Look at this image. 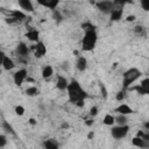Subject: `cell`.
I'll list each match as a JSON object with an SVG mask.
<instances>
[{
  "label": "cell",
  "mask_w": 149,
  "mask_h": 149,
  "mask_svg": "<svg viewBox=\"0 0 149 149\" xmlns=\"http://www.w3.org/2000/svg\"><path fill=\"white\" fill-rule=\"evenodd\" d=\"M93 137H94V132H93V130H91V132L87 134V139H88V140H92Z\"/></svg>",
  "instance_id": "cell-41"
},
{
  "label": "cell",
  "mask_w": 149,
  "mask_h": 149,
  "mask_svg": "<svg viewBox=\"0 0 149 149\" xmlns=\"http://www.w3.org/2000/svg\"><path fill=\"white\" fill-rule=\"evenodd\" d=\"M93 122H94V121H93L92 119H88V120H86V121H85V125H86V126H88V127H91V126L93 125Z\"/></svg>",
  "instance_id": "cell-39"
},
{
  "label": "cell",
  "mask_w": 149,
  "mask_h": 149,
  "mask_svg": "<svg viewBox=\"0 0 149 149\" xmlns=\"http://www.w3.org/2000/svg\"><path fill=\"white\" fill-rule=\"evenodd\" d=\"M15 114L19 115V116H22V115L24 114V107L21 106V105L16 106V107H15Z\"/></svg>",
  "instance_id": "cell-30"
},
{
  "label": "cell",
  "mask_w": 149,
  "mask_h": 149,
  "mask_svg": "<svg viewBox=\"0 0 149 149\" xmlns=\"http://www.w3.org/2000/svg\"><path fill=\"white\" fill-rule=\"evenodd\" d=\"M140 2H141L142 9L146 12H149V0H140Z\"/></svg>",
  "instance_id": "cell-32"
},
{
  "label": "cell",
  "mask_w": 149,
  "mask_h": 149,
  "mask_svg": "<svg viewBox=\"0 0 149 149\" xmlns=\"http://www.w3.org/2000/svg\"><path fill=\"white\" fill-rule=\"evenodd\" d=\"M76 68H77L78 71L84 72L87 69V59L84 56H79L77 58V62H76Z\"/></svg>",
  "instance_id": "cell-14"
},
{
  "label": "cell",
  "mask_w": 149,
  "mask_h": 149,
  "mask_svg": "<svg viewBox=\"0 0 149 149\" xmlns=\"http://www.w3.org/2000/svg\"><path fill=\"white\" fill-rule=\"evenodd\" d=\"M28 122H29L31 126H35V125L37 123V121H36V119H35V118H30V119L28 120Z\"/></svg>",
  "instance_id": "cell-38"
},
{
  "label": "cell",
  "mask_w": 149,
  "mask_h": 149,
  "mask_svg": "<svg viewBox=\"0 0 149 149\" xmlns=\"http://www.w3.org/2000/svg\"><path fill=\"white\" fill-rule=\"evenodd\" d=\"M7 144V136L6 134H1L0 135V148H5Z\"/></svg>",
  "instance_id": "cell-31"
},
{
  "label": "cell",
  "mask_w": 149,
  "mask_h": 149,
  "mask_svg": "<svg viewBox=\"0 0 149 149\" xmlns=\"http://www.w3.org/2000/svg\"><path fill=\"white\" fill-rule=\"evenodd\" d=\"M134 33L139 36H146V30L142 26H135L134 27Z\"/></svg>",
  "instance_id": "cell-27"
},
{
  "label": "cell",
  "mask_w": 149,
  "mask_h": 149,
  "mask_svg": "<svg viewBox=\"0 0 149 149\" xmlns=\"http://www.w3.org/2000/svg\"><path fill=\"white\" fill-rule=\"evenodd\" d=\"M132 143L134 147H137V148H148L149 147V141L143 137H140V136H134L132 140Z\"/></svg>",
  "instance_id": "cell-11"
},
{
  "label": "cell",
  "mask_w": 149,
  "mask_h": 149,
  "mask_svg": "<svg viewBox=\"0 0 149 149\" xmlns=\"http://www.w3.org/2000/svg\"><path fill=\"white\" fill-rule=\"evenodd\" d=\"M128 130H129V126L128 125L112 126V128H111V135L115 140H121V139H123V137L127 136Z\"/></svg>",
  "instance_id": "cell-4"
},
{
  "label": "cell",
  "mask_w": 149,
  "mask_h": 149,
  "mask_svg": "<svg viewBox=\"0 0 149 149\" xmlns=\"http://www.w3.org/2000/svg\"><path fill=\"white\" fill-rule=\"evenodd\" d=\"M17 56L20 57H27L29 55V51L30 49L28 48V45L24 43V42H19L17 45H16V49H15Z\"/></svg>",
  "instance_id": "cell-9"
},
{
  "label": "cell",
  "mask_w": 149,
  "mask_h": 149,
  "mask_svg": "<svg viewBox=\"0 0 149 149\" xmlns=\"http://www.w3.org/2000/svg\"><path fill=\"white\" fill-rule=\"evenodd\" d=\"M81 28L84 30H88V29H95V26L92 24V23H90V22H85V23L81 24Z\"/></svg>",
  "instance_id": "cell-33"
},
{
  "label": "cell",
  "mask_w": 149,
  "mask_h": 149,
  "mask_svg": "<svg viewBox=\"0 0 149 149\" xmlns=\"http://www.w3.org/2000/svg\"><path fill=\"white\" fill-rule=\"evenodd\" d=\"M102 122H104V125L112 127V126H114V123H115V116H113L112 114H106V115L104 116Z\"/></svg>",
  "instance_id": "cell-22"
},
{
  "label": "cell",
  "mask_w": 149,
  "mask_h": 149,
  "mask_svg": "<svg viewBox=\"0 0 149 149\" xmlns=\"http://www.w3.org/2000/svg\"><path fill=\"white\" fill-rule=\"evenodd\" d=\"M43 147L47 149H57L58 148V143L55 140H45L43 142Z\"/></svg>",
  "instance_id": "cell-23"
},
{
  "label": "cell",
  "mask_w": 149,
  "mask_h": 149,
  "mask_svg": "<svg viewBox=\"0 0 149 149\" xmlns=\"http://www.w3.org/2000/svg\"><path fill=\"white\" fill-rule=\"evenodd\" d=\"M98 112H99V109H98L97 106H93V107L90 108V115H91V116H95V115L98 114Z\"/></svg>",
  "instance_id": "cell-35"
},
{
  "label": "cell",
  "mask_w": 149,
  "mask_h": 149,
  "mask_svg": "<svg viewBox=\"0 0 149 149\" xmlns=\"http://www.w3.org/2000/svg\"><path fill=\"white\" fill-rule=\"evenodd\" d=\"M17 2H19V6L23 10L29 12V13L34 12V5H33L31 0H17Z\"/></svg>",
  "instance_id": "cell-15"
},
{
  "label": "cell",
  "mask_w": 149,
  "mask_h": 149,
  "mask_svg": "<svg viewBox=\"0 0 149 149\" xmlns=\"http://www.w3.org/2000/svg\"><path fill=\"white\" fill-rule=\"evenodd\" d=\"M136 136H140V137H144V136H146V133H144L143 130H139V132L136 133Z\"/></svg>",
  "instance_id": "cell-40"
},
{
  "label": "cell",
  "mask_w": 149,
  "mask_h": 149,
  "mask_svg": "<svg viewBox=\"0 0 149 149\" xmlns=\"http://www.w3.org/2000/svg\"><path fill=\"white\" fill-rule=\"evenodd\" d=\"M135 15H128L127 17H126V21L127 22H133V21H135Z\"/></svg>",
  "instance_id": "cell-36"
},
{
  "label": "cell",
  "mask_w": 149,
  "mask_h": 149,
  "mask_svg": "<svg viewBox=\"0 0 149 149\" xmlns=\"http://www.w3.org/2000/svg\"><path fill=\"white\" fill-rule=\"evenodd\" d=\"M66 91H68V95H69V101L72 104H76L78 100H85L88 97L87 93L81 88L80 84L76 79H72L69 83Z\"/></svg>",
  "instance_id": "cell-1"
},
{
  "label": "cell",
  "mask_w": 149,
  "mask_h": 149,
  "mask_svg": "<svg viewBox=\"0 0 149 149\" xmlns=\"http://www.w3.org/2000/svg\"><path fill=\"white\" fill-rule=\"evenodd\" d=\"M27 70L26 69H19L14 74H13V80L15 83V85L17 86H21L23 84L24 80H27Z\"/></svg>",
  "instance_id": "cell-6"
},
{
  "label": "cell",
  "mask_w": 149,
  "mask_h": 149,
  "mask_svg": "<svg viewBox=\"0 0 149 149\" xmlns=\"http://www.w3.org/2000/svg\"><path fill=\"white\" fill-rule=\"evenodd\" d=\"M31 50H34L35 57H37V58H41L47 54V47L42 41H38V42H36L35 45H31Z\"/></svg>",
  "instance_id": "cell-7"
},
{
  "label": "cell",
  "mask_w": 149,
  "mask_h": 149,
  "mask_svg": "<svg viewBox=\"0 0 149 149\" xmlns=\"http://www.w3.org/2000/svg\"><path fill=\"white\" fill-rule=\"evenodd\" d=\"M130 90H135L137 91L139 94H149V78H144L141 80L140 85L135 86V87H130Z\"/></svg>",
  "instance_id": "cell-8"
},
{
  "label": "cell",
  "mask_w": 149,
  "mask_h": 149,
  "mask_svg": "<svg viewBox=\"0 0 149 149\" xmlns=\"http://www.w3.org/2000/svg\"><path fill=\"white\" fill-rule=\"evenodd\" d=\"M122 14H123L122 7L114 8V9L112 10V13L109 14V15H111V21H119V20L122 17Z\"/></svg>",
  "instance_id": "cell-19"
},
{
  "label": "cell",
  "mask_w": 149,
  "mask_h": 149,
  "mask_svg": "<svg viewBox=\"0 0 149 149\" xmlns=\"http://www.w3.org/2000/svg\"><path fill=\"white\" fill-rule=\"evenodd\" d=\"M69 80L64 77V76H57V81H56V87L59 90V91H65L69 86Z\"/></svg>",
  "instance_id": "cell-13"
},
{
  "label": "cell",
  "mask_w": 149,
  "mask_h": 149,
  "mask_svg": "<svg viewBox=\"0 0 149 149\" xmlns=\"http://www.w3.org/2000/svg\"><path fill=\"white\" fill-rule=\"evenodd\" d=\"M1 129H2L6 134L15 135L14 128H13V127H12V125H9V122H8V121H6V120H2V122H1Z\"/></svg>",
  "instance_id": "cell-21"
},
{
  "label": "cell",
  "mask_w": 149,
  "mask_h": 149,
  "mask_svg": "<svg viewBox=\"0 0 149 149\" xmlns=\"http://www.w3.org/2000/svg\"><path fill=\"white\" fill-rule=\"evenodd\" d=\"M115 112H118L119 114H125V115H128V114H132L134 113L133 108L130 106H128L127 104H121L120 106H118L115 108Z\"/></svg>",
  "instance_id": "cell-16"
},
{
  "label": "cell",
  "mask_w": 149,
  "mask_h": 149,
  "mask_svg": "<svg viewBox=\"0 0 149 149\" xmlns=\"http://www.w3.org/2000/svg\"><path fill=\"white\" fill-rule=\"evenodd\" d=\"M125 97H126V94H125V91H120V92H118V93H116V95H115V99H116L118 101H122V100L125 99Z\"/></svg>",
  "instance_id": "cell-34"
},
{
  "label": "cell",
  "mask_w": 149,
  "mask_h": 149,
  "mask_svg": "<svg viewBox=\"0 0 149 149\" xmlns=\"http://www.w3.org/2000/svg\"><path fill=\"white\" fill-rule=\"evenodd\" d=\"M61 127H62V128H63V129H68V128H69V127H70V126H69V123H68V122H63V123H62V126H61Z\"/></svg>",
  "instance_id": "cell-42"
},
{
  "label": "cell",
  "mask_w": 149,
  "mask_h": 149,
  "mask_svg": "<svg viewBox=\"0 0 149 149\" xmlns=\"http://www.w3.org/2000/svg\"><path fill=\"white\" fill-rule=\"evenodd\" d=\"M98 85H99V90H100V94L102 97V99H107V95H108V92H107V88L105 86V84L102 81H98Z\"/></svg>",
  "instance_id": "cell-24"
},
{
  "label": "cell",
  "mask_w": 149,
  "mask_h": 149,
  "mask_svg": "<svg viewBox=\"0 0 149 149\" xmlns=\"http://www.w3.org/2000/svg\"><path fill=\"white\" fill-rule=\"evenodd\" d=\"M38 5L45 7V8H49V9H56L58 3H59V0H36Z\"/></svg>",
  "instance_id": "cell-12"
},
{
  "label": "cell",
  "mask_w": 149,
  "mask_h": 149,
  "mask_svg": "<svg viewBox=\"0 0 149 149\" xmlns=\"http://www.w3.org/2000/svg\"><path fill=\"white\" fill-rule=\"evenodd\" d=\"M1 64H2V68L6 70V71H9V70H13L15 68V63L12 58H9L8 56H6L5 54H2V57H1Z\"/></svg>",
  "instance_id": "cell-10"
},
{
  "label": "cell",
  "mask_w": 149,
  "mask_h": 149,
  "mask_svg": "<svg viewBox=\"0 0 149 149\" xmlns=\"http://www.w3.org/2000/svg\"><path fill=\"white\" fill-rule=\"evenodd\" d=\"M144 127H146V128H147V129L149 130V121H147V122L144 123Z\"/></svg>",
  "instance_id": "cell-44"
},
{
  "label": "cell",
  "mask_w": 149,
  "mask_h": 149,
  "mask_svg": "<svg viewBox=\"0 0 149 149\" xmlns=\"http://www.w3.org/2000/svg\"><path fill=\"white\" fill-rule=\"evenodd\" d=\"M127 115L125 114H119L118 116H115V123L116 125H127Z\"/></svg>",
  "instance_id": "cell-25"
},
{
  "label": "cell",
  "mask_w": 149,
  "mask_h": 149,
  "mask_svg": "<svg viewBox=\"0 0 149 149\" xmlns=\"http://www.w3.org/2000/svg\"><path fill=\"white\" fill-rule=\"evenodd\" d=\"M95 7L99 12H101L104 14H111L112 10L115 8V5L112 0H100V1L95 2Z\"/></svg>",
  "instance_id": "cell-5"
},
{
  "label": "cell",
  "mask_w": 149,
  "mask_h": 149,
  "mask_svg": "<svg viewBox=\"0 0 149 149\" xmlns=\"http://www.w3.org/2000/svg\"><path fill=\"white\" fill-rule=\"evenodd\" d=\"M113 2H114V5H115V6L122 7V6H125L126 3H132V2H133V0H113Z\"/></svg>",
  "instance_id": "cell-29"
},
{
  "label": "cell",
  "mask_w": 149,
  "mask_h": 149,
  "mask_svg": "<svg viewBox=\"0 0 149 149\" xmlns=\"http://www.w3.org/2000/svg\"><path fill=\"white\" fill-rule=\"evenodd\" d=\"M141 74H142V72L136 68H130L127 71H125L122 74V87L125 90L130 87V85L133 83H135L141 77Z\"/></svg>",
  "instance_id": "cell-3"
},
{
  "label": "cell",
  "mask_w": 149,
  "mask_h": 149,
  "mask_svg": "<svg viewBox=\"0 0 149 149\" xmlns=\"http://www.w3.org/2000/svg\"><path fill=\"white\" fill-rule=\"evenodd\" d=\"M26 94L28 97H35L38 94V88L36 86H29L27 90H26Z\"/></svg>",
  "instance_id": "cell-26"
},
{
  "label": "cell",
  "mask_w": 149,
  "mask_h": 149,
  "mask_svg": "<svg viewBox=\"0 0 149 149\" xmlns=\"http://www.w3.org/2000/svg\"><path fill=\"white\" fill-rule=\"evenodd\" d=\"M74 105H76V106H78L79 108H81V107H84V100H78Z\"/></svg>",
  "instance_id": "cell-37"
},
{
  "label": "cell",
  "mask_w": 149,
  "mask_h": 149,
  "mask_svg": "<svg viewBox=\"0 0 149 149\" xmlns=\"http://www.w3.org/2000/svg\"><path fill=\"white\" fill-rule=\"evenodd\" d=\"M54 74V68L51 65H45L42 70V78L43 79H49L51 76Z\"/></svg>",
  "instance_id": "cell-20"
},
{
  "label": "cell",
  "mask_w": 149,
  "mask_h": 149,
  "mask_svg": "<svg viewBox=\"0 0 149 149\" xmlns=\"http://www.w3.org/2000/svg\"><path fill=\"white\" fill-rule=\"evenodd\" d=\"M98 41V34L95 29L85 30L83 40H81V50L83 51H91L94 49Z\"/></svg>",
  "instance_id": "cell-2"
},
{
  "label": "cell",
  "mask_w": 149,
  "mask_h": 149,
  "mask_svg": "<svg viewBox=\"0 0 149 149\" xmlns=\"http://www.w3.org/2000/svg\"><path fill=\"white\" fill-rule=\"evenodd\" d=\"M68 64H69L68 62H64V63L62 64V68H63V69H68Z\"/></svg>",
  "instance_id": "cell-43"
},
{
  "label": "cell",
  "mask_w": 149,
  "mask_h": 149,
  "mask_svg": "<svg viewBox=\"0 0 149 149\" xmlns=\"http://www.w3.org/2000/svg\"><path fill=\"white\" fill-rule=\"evenodd\" d=\"M52 17L55 19L56 22H61V21L63 20V15H62L57 9H54V10H52Z\"/></svg>",
  "instance_id": "cell-28"
},
{
  "label": "cell",
  "mask_w": 149,
  "mask_h": 149,
  "mask_svg": "<svg viewBox=\"0 0 149 149\" xmlns=\"http://www.w3.org/2000/svg\"><path fill=\"white\" fill-rule=\"evenodd\" d=\"M8 15H9V16H12V17H14V19H16L19 22H21L22 20H24V19L27 17V16H26V14H24L23 12L17 10V9H14V10L8 12Z\"/></svg>",
  "instance_id": "cell-18"
},
{
  "label": "cell",
  "mask_w": 149,
  "mask_h": 149,
  "mask_svg": "<svg viewBox=\"0 0 149 149\" xmlns=\"http://www.w3.org/2000/svg\"><path fill=\"white\" fill-rule=\"evenodd\" d=\"M26 37L29 41H31V42H38V40H40V33L36 29H30L29 31L26 33Z\"/></svg>",
  "instance_id": "cell-17"
}]
</instances>
